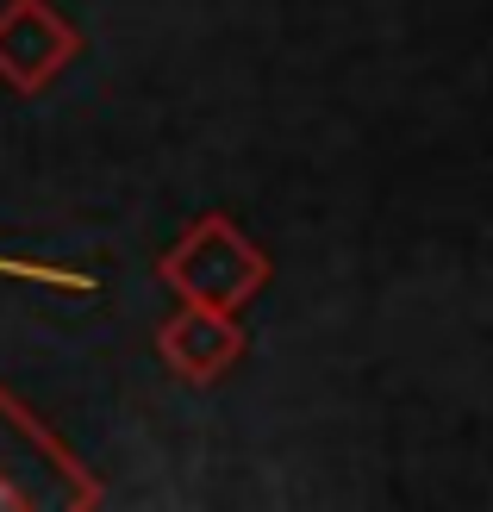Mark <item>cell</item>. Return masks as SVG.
I'll use <instances>...</instances> for the list:
<instances>
[{"instance_id":"cell-4","label":"cell","mask_w":493,"mask_h":512,"mask_svg":"<svg viewBox=\"0 0 493 512\" xmlns=\"http://www.w3.org/2000/svg\"><path fill=\"white\" fill-rule=\"evenodd\" d=\"M157 356L175 381L188 388H219L250 356V331L231 306H200V300H175V313L157 325Z\"/></svg>"},{"instance_id":"cell-3","label":"cell","mask_w":493,"mask_h":512,"mask_svg":"<svg viewBox=\"0 0 493 512\" xmlns=\"http://www.w3.org/2000/svg\"><path fill=\"white\" fill-rule=\"evenodd\" d=\"M82 57V32L57 0H0V88L44 94Z\"/></svg>"},{"instance_id":"cell-5","label":"cell","mask_w":493,"mask_h":512,"mask_svg":"<svg viewBox=\"0 0 493 512\" xmlns=\"http://www.w3.org/2000/svg\"><path fill=\"white\" fill-rule=\"evenodd\" d=\"M0 275L25 281V288H50V294H100L94 269H69V263H38V256H0Z\"/></svg>"},{"instance_id":"cell-1","label":"cell","mask_w":493,"mask_h":512,"mask_svg":"<svg viewBox=\"0 0 493 512\" xmlns=\"http://www.w3.org/2000/svg\"><path fill=\"white\" fill-rule=\"evenodd\" d=\"M107 488L19 394L0 388V512H94Z\"/></svg>"},{"instance_id":"cell-2","label":"cell","mask_w":493,"mask_h":512,"mask_svg":"<svg viewBox=\"0 0 493 512\" xmlns=\"http://www.w3.org/2000/svg\"><path fill=\"white\" fill-rule=\"evenodd\" d=\"M269 250L256 244L231 213H200L163 256H157V281L175 300H200V306H250L269 288Z\"/></svg>"}]
</instances>
